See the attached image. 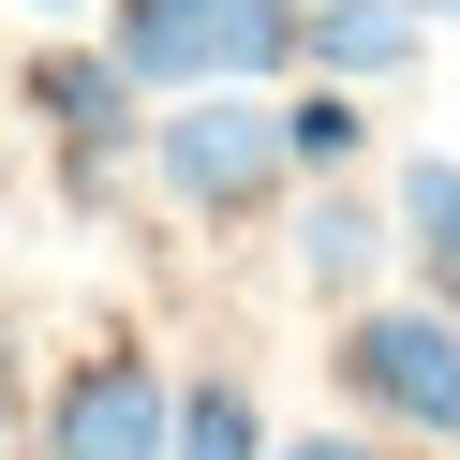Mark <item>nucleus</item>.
Listing matches in <instances>:
<instances>
[{
    "mask_svg": "<svg viewBox=\"0 0 460 460\" xmlns=\"http://www.w3.org/2000/svg\"><path fill=\"white\" fill-rule=\"evenodd\" d=\"M341 401L401 446H460V297H357L341 312Z\"/></svg>",
    "mask_w": 460,
    "mask_h": 460,
    "instance_id": "nucleus-2",
    "label": "nucleus"
},
{
    "mask_svg": "<svg viewBox=\"0 0 460 460\" xmlns=\"http://www.w3.org/2000/svg\"><path fill=\"white\" fill-rule=\"evenodd\" d=\"M134 164L164 179V208H193V223H252V208H282V104L268 90H164V119L134 134Z\"/></svg>",
    "mask_w": 460,
    "mask_h": 460,
    "instance_id": "nucleus-1",
    "label": "nucleus"
},
{
    "mask_svg": "<svg viewBox=\"0 0 460 460\" xmlns=\"http://www.w3.org/2000/svg\"><path fill=\"white\" fill-rule=\"evenodd\" d=\"M104 60L134 90H223V75H282L297 60V0H119L104 15Z\"/></svg>",
    "mask_w": 460,
    "mask_h": 460,
    "instance_id": "nucleus-3",
    "label": "nucleus"
},
{
    "mask_svg": "<svg viewBox=\"0 0 460 460\" xmlns=\"http://www.w3.org/2000/svg\"><path fill=\"white\" fill-rule=\"evenodd\" d=\"M416 15H460V0H416Z\"/></svg>",
    "mask_w": 460,
    "mask_h": 460,
    "instance_id": "nucleus-13",
    "label": "nucleus"
},
{
    "mask_svg": "<svg viewBox=\"0 0 460 460\" xmlns=\"http://www.w3.org/2000/svg\"><path fill=\"white\" fill-rule=\"evenodd\" d=\"M386 252L416 268V297H460V149L401 164V208H386Z\"/></svg>",
    "mask_w": 460,
    "mask_h": 460,
    "instance_id": "nucleus-7",
    "label": "nucleus"
},
{
    "mask_svg": "<svg viewBox=\"0 0 460 460\" xmlns=\"http://www.w3.org/2000/svg\"><path fill=\"white\" fill-rule=\"evenodd\" d=\"M164 357H134V341H104V357L60 371V401H45V460H164Z\"/></svg>",
    "mask_w": 460,
    "mask_h": 460,
    "instance_id": "nucleus-5",
    "label": "nucleus"
},
{
    "mask_svg": "<svg viewBox=\"0 0 460 460\" xmlns=\"http://www.w3.org/2000/svg\"><path fill=\"white\" fill-rule=\"evenodd\" d=\"M31 104H45V134H60V179L75 193H104L134 164V134H149V90H134L104 45H45V60H31Z\"/></svg>",
    "mask_w": 460,
    "mask_h": 460,
    "instance_id": "nucleus-4",
    "label": "nucleus"
},
{
    "mask_svg": "<svg viewBox=\"0 0 460 460\" xmlns=\"http://www.w3.org/2000/svg\"><path fill=\"white\" fill-rule=\"evenodd\" d=\"M31 15H75V0H31Z\"/></svg>",
    "mask_w": 460,
    "mask_h": 460,
    "instance_id": "nucleus-12",
    "label": "nucleus"
},
{
    "mask_svg": "<svg viewBox=\"0 0 460 460\" xmlns=\"http://www.w3.org/2000/svg\"><path fill=\"white\" fill-rule=\"evenodd\" d=\"M371 268H386V208L327 179V193L297 208V282H312V297H371Z\"/></svg>",
    "mask_w": 460,
    "mask_h": 460,
    "instance_id": "nucleus-8",
    "label": "nucleus"
},
{
    "mask_svg": "<svg viewBox=\"0 0 460 460\" xmlns=\"http://www.w3.org/2000/svg\"><path fill=\"white\" fill-rule=\"evenodd\" d=\"M430 15L416 0H297V60L341 75V90H386V75H416Z\"/></svg>",
    "mask_w": 460,
    "mask_h": 460,
    "instance_id": "nucleus-6",
    "label": "nucleus"
},
{
    "mask_svg": "<svg viewBox=\"0 0 460 460\" xmlns=\"http://www.w3.org/2000/svg\"><path fill=\"white\" fill-rule=\"evenodd\" d=\"M164 460H268V401H252V371H193V386L164 401Z\"/></svg>",
    "mask_w": 460,
    "mask_h": 460,
    "instance_id": "nucleus-9",
    "label": "nucleus"
},
{
    "mask_svg": "<svg viewBox=\"0 0 460 460\" xmlns=\"http://www.w3.org/2000/svg\"><path fill=\"white\" fill-rule=\"evenodd\" d=\"M371 149V119H357V90H341V75H312L297 104H282V164H297V179H341V164Z\"/></svg>",
    "mask_w": 460,
    "mask_h": 460,
    "instance_id": "nucleus-10",
    "label": "nucleus"
},
{
    "mask_svg": "<svg viewBox=\"0 0 460 460\" xmlns=\"http://www.w3.org/2000/svg\"><path fill=\"white\" fill-rule=\"evenodd\" d=\"M268 460H416V446H386V430H297V446H268Z\"/></svg>",
    "mask_w": 460,
    "mask_h": 460,
    "instance_id": "nucleus-11",
    "label": "nucleus"
}]
</instances>
